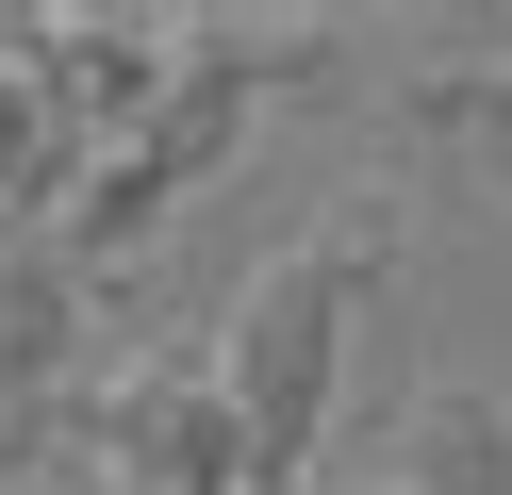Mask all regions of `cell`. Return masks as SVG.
<instances>
[{"instance_id":"cell-1","label":"cell","mask_w":512,"mask_h":495,"mask_svg":"<svg viewBox=\"0 0 512 495\" xmlns=\"http://www.w3.org/2000/svg\"><path fill=\"white\" fill-rule=\"evenodd\" d=\"M331 347H347V281H331V248L265 264V281H248V330H232V462H248V479H298V462H314Z\"/></svg>"},{"instance_id":"cell-2","label":"cell","mask_w":512,"mask_h":495,"mask_svg":"<svg viewBox=\"0 0 512 495\" xmlns=\"http://www.w3.org/2000/svg\"><path fill=\"white\" fill-rule=\"evenodd\" d=\"M397 495H512V413L479 380H446L430 413H413V479Z\"/></svg>"},{"instance_id":"cell-3","label":"cell","mask_w":512,"mask_h":495,"mask_svg":"<svg viewBox=\"0 0 512 495\" xmlns=\"http://www.w3.org/2000/svg\"><path fill=\"white\" fill-rule=\"evenodd\" d=\"M17 132H34V99H17V83H0V149H17Z\"/></svg>"},{"instance_id":"cell-4","label":"cell","mask_w":512,"mask_h":495,"mask_svg":"<svg viewBox=\"0 0 512 495\" xmlns=\"http://www.w3.org/2000/svg\"><path fill=\"white\" fill-rule=\"evenodd\" d=\"M380 495H397V479H380Z\"/></svg>"}]
</instances>
